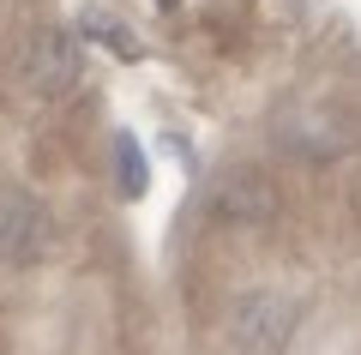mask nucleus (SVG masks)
<instances>
[{
    "label": "nucleus",
    "mask_w": 361,
    "mask_h": 355,
    "mask_svg": "<svg viewBox=\"0 0 361 355\" xmlns=\"http://www.w3.org/2000/svg\"><path fill=\"white\" fill-rule=\"evenodd\" d=\"M295 319H301V307L289 301V295L247 289L241 301H235V313H229V337L241 343L247 355H277V349H289V337H295Z\"/></svg>",
    "instance_id": "f257e3e1"
},
{
    "label": "nucleus",
    "mask_w": 361,
    "mask_h": 355,
    "mask_svg": "<svg viewBox=\"0 0 361 355\" xmlns=\"http://www.w3.org/2000/svg\"><path fill=\"white\" fill-rule=\"evenodd\" d=\"M54 247V223L25 187H0V265H37Z\"/></svg>",
    "instance_id": "f03ea898"
},
{
    "label": "nucleus",
    "mask_w": 361,
    "mask_h": 355,
    "mask_svg": "<svg viewBox=\"0 0 361 355\" xmlns=\"http://www.w3.org/2000/svg\"><path fill=\"white\" fill-rule=\"evenodd\" d=\"M18 78H25L30 97H66L78 85V42L66 37L61 25H42L25 37V54H18Z\"/></svg>",
    "instance_id": "7ed1b4c3"
},
{
    "label": "nucleus",
    "mask_w": 361,
    "mask_h": 355,
    "mask_svg": "<svg viewBox=\"0 0 361 355\" xmlns=\"http://www.w3.org/2000/svg\"><path fill=\"white\" fill-rule=\"evenodd\" d=\"M271 181L265 175H253V169H235L229 181L217 187V205H223V217H241V223H259V217H271Z\"/></svg>",
    "instance_id": "20e7f679"
},
{
    "label": "nucleus",
    "mask_w": 361,
    "mask_h": 355,
    "mask_svg": "<svg viewBox=\"0 0 361 355\" xmlns=\"http://www.w3.org/2000/svg\"><path fill=\"white\" fill-rule=\"evenodd\" d=\"M115 151H121V193H127V199H139L145 193V151H139V139H133V133H121L115 139Z\"/></svg>",
    "instance_id": "39448f33"
},
{
    "label": "nucleus",
    "mask_w": 361,
    "mask_h": 355,
    "mask_svg": "<svg viewBox=\"0 0 361 355\" xmlns=\"http://www.w3.org/2000/svg\"><path fill=\"white\" fill-rule=\"evenodd\" d=\"M163 6H175V0H163Z\"/></svg>",
    "instance_id": "423d86ee"
}]
</instances>
